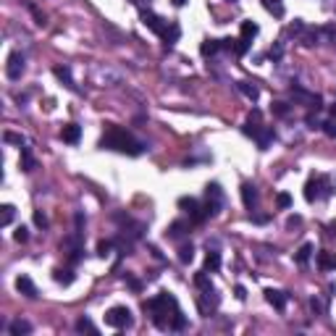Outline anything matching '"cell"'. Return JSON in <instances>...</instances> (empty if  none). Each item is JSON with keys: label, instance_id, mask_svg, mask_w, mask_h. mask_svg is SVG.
Instances as JSON below:
<instances>
[{"label": "cell", "instance_id": "cell-1", "mask_svg": "<svg viewBox=\"0 0 336 336\" xmlns=\"http://www.w3.org/2000/svg\"><path fill=\"white\" fill-rule=\"evenodd\" d=\"M100 147H102V150L124 152V155H142V152H145V142L134 139L126 129L113 126V124L105 129V134H102V139H100Z\"/></svg>", "mask_w": 336, "mask_h": 336}, {"label": "cell", "instance_id": "cell-2", "mask_svg": "<svg viewBox=\"0 0 336 336\" xmlns=\"http://www.w3.org/2000/svg\"><path fill=\"white\" fill-rule=\"evenodd\" d=\"M142 307H145V313H150V318H152V323L158 328H171L173 318L182 313V310H179V302L173 300L168 292H160L158 297L147 300Z\"/></svg>", "mask_w": 336, "mask_h": 336}, {"label": "cell", "instance_id": "cell-3", "mask_svg": "<svg viewBox=\"0 0 336 336\" xmlns=\"http://www.w3.org/2000/svg\"><path fill=\"white\" fill-rule=\"evenodd\" d=\"M331 192H334L331 182H328L326 176H313L305 184V200H307V202H315V200H320V197H328Z\"/></svg>", "mask_w": 336, "mask_h": 336}, {"label": "cell", "instance_id": "cell-4", "mask_svg": "<svg viewBox=\"0 0 336 336\" xmlns=\"http://www.w3.org/2000/svg\"><path fill=\"white\" fill-rule=\"evenodd\" d=\"M105 323L113 328H126V326H132V313L124 305H116L105 313Z\"/></svg>", "mask_w": 336, "mask_h": 336}, {"label": "cell", "instance_id": "cell-5", "mask_svg": "<svg viewBox=\"0 0 336 336\" xmlns=\"http://www.w3.org/2000/svg\"><path fill=\"white\" fill-rule=\"evenodd\" d=\"M179 208H182L184 213H189L192 221H197V223H200V221H205V218L210 216V210L205 208V205H200L195 197H182V200H179Z\"/></svg>", "mask_w": 336, "mask_h": 336}, {"label": "cell", "instance_id": "cell-6", "mask_svg": "<svg viewBox=\"0 0 336 336\" xmlns=\"http://www.w3.org/2000/svg\"><path fill=\"white\" fill-rule=\"evenodd\" d=\"M205 197H208V202H205V208L210 210V216H216L218 210H221V205H223V189H221V184H208V189H205Z\"/></svg>", "mask_w": 336, "mask_h": 336}, {"label": "cell", "instance_id": "cell-7", "mask_svg": "<svg viewBox=\"0 0 336 336\" xmlns=\"http://www.w3.org/2000/svg\"><path fill=\"white\" fill-rule=\"evenodd\" d=\"M139 16H142V24H145V27L152 32V34H158V37H163V34H166L168 24H166L158 14H152V11H142Z\"/></svg>", "mask_w": 336, "mask_h": 336}, {"label": "cell", "instance_id": "cell-8", "mask_svg": "<svg viewBox=\"0 0 336 336\" xmlns=\"http://www.w3.org/2000/svg\"><path fill=\"white\" fill-rule=\"evenodd\" d=\"M5 74H8V79H21L24 74V55L21 53H11L8 55V66H5Z\"/></svg>", "mask_w": 336, "mask_h": 336}, {"label": "cell", "instance_id": "cell-9", "mask_svg": "<svg viewBox=\"0 0 336 336\" xmlns=\"http://www.w3.org/2000/svg\"><path fill=\"white\" fill-rule=\"evenodd\" d=\"M292 98L305 102L307 108H315V111L320 108V95H313V92H307V89H302V87H292Z\"/></svg>", "mask_w": 336, "mask_h": 336}, {"label": "cell", "instance_id": "cell-10", "mask_svg": "<svg viewBox=\"0 0 336 336\" xmlns=\"http://www.w3.org/2000/svg\"><path fill=\"white\" fill-rule=\"evenodd\" d=\"M16 289H18V294L29 297V300H34V297H37V286H34V281H32L29 276H18V279H16Z\"/></svg>", "mask_w": 336, "mask_h": 336}, {"label": "cell", "instance_id": "cell-11", "mask_svg": "<svg viewBox=\"0 0 336 336\" xmlns=\"http://www.w3.org/2000/svg\"><path fill=\"white\" fill-rule=\"evenodd\" d=\"M79 137H82V129L76 126V124H66V126L61 129V139L68 142V145H76V142H79Z\"/></svg>", "mask_w": 336, "mask_h": 336}, {"label": "cell", "instance_id": "cell-12", "mask_svg": "<svg viewBox=\"0 0 336 336\" xmlns=\"http://www.w3.org/2000/svg\"><path fill=\"white\" fill-rule=\"evenodd\" d=\"M266 300H268L276 310H284V307H286V294L279 292V289H266Z\"/></svg>", "mask_w": 336, "mask_h": 336}, {"label": "cell", "instance_id": "cell-13", "mask_svg": "<svg viewBox=\"0 0 336 336\" xmlns=\"http://www.w3.org/2000/svg\"><path fill=\"white\" fill-rule=\"evenodd\" d=\"M242 200H244V208L252 210L257 205V189L252 184H242Z\"/></svg>", "mask_w": 336, "mask_h": 336}, {"label": "cell", "instance_id": "cell-14", "mask_svg": "<svg viewBox=\"0 0 336 336\" xmlns=\"http://www.w3.org/2000/svg\"><path fill=\"white\" fill-rule=\"evenodd\" d=\"M186 231H189V223H186V221H173L171 226H168L166 236H168V239H182Z\"/></svg>", "mask_w": 336, "mask_h": 336}, {"label": "cell", "instance_id": "cell-15", "mask_svg": "<svg viewBox=\"0 0 336 336\" xmlns=\"http://www.w3.org/2000/svg\"><path fill=\"white\" fill-rule=\"evenodd\" d=\"M236 87H239V92H242L247 100H252V102H257V98H260V89H257L252 82H236Z\"/></svg>", "mask_w": 336, "mask_h": 336}, {"label": "cell", "instance_id": "cell-16", "mask_svg": "<svg viewBox=\"0 0 336 336\" xmlns=\"http://www.w3.org/2000/svg\"><path fill=\"white\" fill-rule=\"evenodd\" d=\"M255 142H257V147H260V150H268V145L273 142V129H270V126H263L260 132H257Z\"/></svg>", "mask_w": 336, "mask_h": 336}, {"label": "cell", "instance_id": "cell-17", "mask_svg": "<svg viewBox=\"0 0 336 336\" xmlns=\"http://www.w3.org/2000/svg\"><path fill=\"white\" fill-rule=\"evenodd\" d=\"M53 279L58 284H63V286H68V284H74V270H71V268H55L53 270Z\"/></svg>", "mask_w": 336, "mask_h": 336}, {"label": "cell", "instance_id": "cell-18", "mask_svg": "<svg viewBox=\"0 0 336 336\" xmlns=\"http://www.w3.org/2000/svg\"><path fill=\"white\" fill-rule=\"evenodd\" d=\"M53 74L61 79L63 84H66L68 89H76V84H74V79H71V71H68V66H55L53 68Z\"/></svg>", "mask_w": 336, "mask_h": 336}, {"label": "cell", "instance_id": "cell-19", "mask_svg": "<svg viewBox=\"0 0 336 336\" xmlns=\"http://www.w3.org/2000/svg\"><path fill=\"white\" fill-rule=\"evenodd\" d=\"M37 168V160L34 155H32L29 147H21V171H34Z\"/></svg>", "mask_w": 336, "mask_h": 336}, {"label": "cell", "instance_id": "cell-20", "mask_svg": "<svg viewBox=\"0 0 336 336\" xmlns=\"http://www.w3.org/2000/svg\"><path fill=\"white\" fill-rule=\"evenodd\" d=\"M8 331H11V336H21V334H32V323H27V320H14L8 326Z\"/></svg>", "mask_w": 336, "mask_h": 336}, {"label": "cell", "instance_id": "cell-21", "mask_svg": "<svg viewBox=\"0 0 336 336\" xmlns=\"http://www.w3.org/2000/svg\"><path fill=\"white\" fill-rule=\"evenodd\" d=\"M218 268H221V255H218V252H208V255H205V270L216 273Z\"/></svg>", "mask_w": 336, "mask_h": 336}, {"label": "cell", "instance_id": "cell-22", "mask_svg": "<svg viewBox=\"0 0 336 336\" xmlns=\"http://www.w3.org/2000/svg\"><path fill=\"white\" fill-rule=\"evenodd\" d=\"M218 50H221V40H205L202 45H200V53H202L205 58H208V55H216Z\"/></svg>", "mask_w": 336, "mask_h": 336}, {"label": "cell", "instance_id": "cell-23", "mask_svg": "<svg viewBox=\"0 0 336 336\" xmlns=\"http://www.w3.org/2000/svg\"><path fill=\"white\" fill-rule=\"evenodd\" d=\"M0 210H3V213H0V226H11V223H14V216H16L14 205H3Z\"/></svg>", "mask_w": 336, "mask_h": 336}, {"label": "cell", "instance_id": "cell-24", "mask_svg": "<svg viewBox=\"0 0 336 336\" xmlns=\"http://www.w3.org/2000/svg\"><path fill=\"white\" fill-rule=\"evenodd\" d=\"M310 255H313V244H310V242H305V244H302V247H300V252H297V263H300V266H307Z\"/></svg>", "mask_w": 336, "mask_h": 336}, {"label": "cell", "instance_id": "cell-25", "mask_svg": "<svg viewBox=\"0 0 336 336\" xmlns=\"http://www.w3.org/2000/svg\"><path fill=\"white\" fill-rule=\"evenodd\" d=\"M179 34H182V32H179L176 24H168V29H166V34H163V42L168 45V48H171V45L179 40Z\"/></svg>", "mask_w": 336, "mask_h": 336}, {"label": "cell", "instance_id": "cell-26", "mask_svg": "<svg viewBox=\"0 0 336 336\" xmlns=\"http://www.w3.org/2000/svg\"><path fill=\"white\" fill-rule=\"evenodd\" d=\"M76 331H87V334H98V326H95V323L92 320H89V318H79V320H76Z\"/></svg>", "mask_w": 336, "mask_h": 336}, {"label": "cell", "instance_id": "cell-27", "mask_svg": "<svg viewBox=\"0 0 336 336\" xmlns=\"http://www.w3.org/2000/svg\"><path fill=\"white\" fill-rule=\"evenodd\" d=\"M192 257H195V247H192V244H182V247H179V260L192 263Z\"/></svg>", "mask_w": 336, "mask_h": 336}, {"label": "cell", "instance_id": "cell-28", "mask_svg": "<svg viewBox=\"0 0 336 336\" xmlns=\"http://www.w3.org/2000/svg\"><path fill=\"white\" fill-rule=\"evenodd\" d=\"M257 34V24L255 21H242V37L244 40H252Z\"/></svg>", "mask_w": 336, "mask_h": 336}, {"label": "cell", "instance_id": "cell-29", "mask_svg": "<svg viewBox=\"0 0 336 336\" xmlns=\"http://www.w3.org/2000/svg\"><path fill=\"white\" fill-rule=\"evenodd\" d=\"M195 284L202 292H208V289H213V284H210V279H208V270H202V273H197L195 276Z\"/></svg>", "mask_w": 336, "mask_h": 336}, {"label": "cell", "instance_id": "cell-30", "mask_svg": "<svg viewBox=\"0 0 336 336\" xmlns=\"http://www.w3.org/2000/svg\"><path fill=\"white\" fill-rule=\"evenodd\" d=\"M276 205H279L281 210L292 208V195H289V192H279V195H276Z\"/></svg>", "mask_w": 336, "mask_h": 336}, {"label": "cell", "instance_id": "cell-31", "mask_svg": "<svg viewBox=\"0 0 336 336\" xmlns=\"http://www.w3.org/2000/svg\"><path fill=\"white\" fill-rule=\"evenodd\" d=\"M3 139L8 142V145H18V147L27 145V139H24L21 134H14V132H5V134H3Z\"/></svg>", "mask_w": 336, "mask_h": 336}, {"label": "cell", "instance_id": "cell-32", "mask_svg": "<svg viewBox=\"0 0 336 336\" xmlns=\"http://www.w3.org/2000/svg\"><path fill=\"white\" fill-rule=\"evenodd\" d=\"M263 5L270 11V14H276V16H284V5L279 3V0H263Z\"/></svg>", "mask_w": 336, "mask_h": 336}, {"label": "cell", "instance_id": "cell-33", "mask_svg": "<svg viewBox=\"0 0 336 336\" xmlns=\"http://www.w3.org/2000/svg\"><path fill=\"white\" fill-rule=\"evenodd\" d=\"M318 268H323V270L334 268V260H331V255H328V252H318Z\"/></svg>", "mask_w": 336, "mask_h": 336}, {"label": "cell", "instance_id": "cell-34", "mask_svg": "<svg viewBox=\"0 0 336 336\" xmlns=\"http://www.w3.org/2000/svg\"><path fill=\"white\" fill-rule=\"evenodd\" d=\"M113 244H116V242H111V239H102V242L98 244V255H100V257H105V255H111V250H113Z\"/></svg>", "mask_w": 336, "mask_h": 336}, {"label": "cell", "instance_id": "cell-35", "mask_svg": "<svg viewBox=\"0 0 336 336\" xmlns=\"http://www.w3.org/2000/svg\"><path fill=\"white\" fill-rule=\"evenodd\" d=\"M250 42H252V40H244V37H239V40H236V48H234V53H236V55H244V53L250 50Z\"/></svg>", "mask_w": 336, "mask_h": 336}, {"label": "cell", "instance_id": "cell-36", "mask_svg": "<svg viewBox=\"0 0 336 336\" xmlns=\"http://www.w3.org/2000/svg\"><path fill=\"white\" fill-rule=\"evenodd\" d=\"M323 132H326V137H331V139H336V118L334 121H323Z\"/></svg>", "mask_w": 336, "mask_h": 336}, {"label": "cell", "instance_id": "cell-37", "mask_svg": "<svg viewBox=\"0 0 336 336\" xmlns=\"http://www.w3.org/2000/svg\"><path fill=\"white\" fill-rule=\"evenodd\" d=\"M270 111H273V116H281V118H284V116L289 113V105L279 100V102H273V108H270Z\"/></svg>", "mask_w": 336, "mask_h": 336}, {"label": "cell", "instance_id": "cell-38", "mask_svg": "<svg viewBox=\"0 0 336 336\" xmlns=\"http://www.w3.org/2000/svg\"><path fill=\"white\" fill-rule=\"evenodd\" d=\"M268 55L273 58V61H279V58L284 55V45H281V42H276L273 48H270V53H268Z\"/></svg>", "mask_w": 336, "mask_h": 336}, {"label": "cell", "instance_id": "cell-39", "mask_svg": "<svg viewBox=\"0 0 336 336\" xmlns=\"http://www.w3.org/2000/svg\"><path fill=\"white\" fill-rule=\"evenodd\" d=\"M14 239H16V242H27V239H29V231L24 229V226H18L16 234H14Z\"/></svg>", "mask_w": 336, "mask_h": 336}, {"label": "cell", "instance_id": "cell-40", "mask_svg": "<svg viewBox=\"0 0 336 336\" xmlns=\"http://www.w3.org/2000/svg\"><path fill=\"white\" fill-rule=\"evenodd\" d=\"M34 223L40 226V229H48V218H45V213H40V210L34 213Z\"/></svg>", "mask_w": 336, "mask_h": 336}, {"label": "cell", "instance_id": "cell-41", "mask_svg": "<svg viewBox=\"0 0 336 336\" xmlns=\"http://www.w3.org/2000/svg\"><path fill=\"white\" fill-rule=\"evenodd\" d=\"M126 284H129V289H134V292H139V289H142V281L134 279V276H126Z\"/></svg>", "mask_w": 336, "mask_h": 336}, {"label": "cell", "instance_id": "cell-42", "mask_svg": "<svg viewBox=\"0 0 336 336\" xmlns=\"http://www.w3.org/2000/svg\"><path fill=\"white\" fill-rule=\"evenodd\" d=\"M310 307H313L315 313H323V302H320V300H315V297L310 300Z\"/></svg>", "mask_w": 336, "mask_h": 336}, {"label": "cell", "instance_id": "cell-43", "mask_svg": "<svg viewBox=\"0 0 336 336\" xmlns=\"http://www.w3.org/2000/svg\"><path fill=\"white\" fill-rule=\"evenodd\" d=\"M302 223V218L300 216H292V218H289V221H286V226H289V229H294V226H300Z\"/></svg>", "mask_w": 336, "mask_h": 336}, {"label": "cell", "instance_id": "cell-44", "mask_svg": "<svg viewBox=\"0 0 336 336\" xmlns=\"http://www.w3.org/2000/svg\"><path fill=\"white\" fill-rule=\"evenodd\" d=\"M32 14H34V18H37V24H45V16H42L40 11L34 8V5H32Z\"/></svg>", "mask_w": 336, "mask_h": 336}, {"label": "cell", "instance_id": "cell-45", "mask_svg": "<svg viewBox=\"0 0 336 336\" xmlns=\"http://www.w3.org/2000/svg\"><path fill=\"white\" fill-rule=\"evenodd\" d=\"M252 221H255V223H268L270 216H252Z\"/></svg>", "mask_w": 336, "mask_h": 336}, {"label": "cell", "instance_id": "cell-46", "mask_svg": "<svg viewBox=\"0 0 336 336\" xmlns=\"http://www.w3.org/2000/svg\"><path fill=\"white\" fill-rule=\"evenodd\" d=\"M234 294H236V300H244V297H247V292H244V286H236V289H234Z\"/></svg>", "mask_w": 336, "mask_h": 336}, {"label": "cell", "instance_id": "cell-47", "mask_svg": "<svg viewBox=\"0 0 336 336\" xmlns=\"http://www.w3.org/2000/svg\"><path fill=\"white\" fill-rule=\"evenodd\" d=\"M186 3V0H173V5H184Z\"/></svg>", "mask_w": 336, "mask_h": 336}, {"label": "cell", "instance_id": "cell-48", "mask_svg": "<svg viewBox=\"0 0 336 336\" xmlns=\"http://www.w3.org/2000/svg\"><path fill=\"white\" fill-rule=\"evenodd\" d=\"M331 116H334V118H336V105H331Z\"/></svg>", "mask_w": 336, "mask_h": 336}, {"label": "cell", "instance_id": "cell-49", "mask_svg": "<svg viewBox=\"0 0 336 336\" xmlns=\"http://www.w3.org/2000/svg\"><path fill=\"white\" fill-rule=\"evenodd\" d=\"M334 268H336V257H334Z\"/></svg>", "mask_w": 336, "mask_h": 336}, {"label": "cell", "instance_id": "cell-50", "mask_svg": "<svg viewBox=\"0 0 336 336\" xmlns=\"http://www.w3.org/2000/svg\"><path fill=\"white\" fill-rule=\"evenodd\" d=\"M229 3H236V0H229Z\"/></svg>", "mask_w": 336, "mask_h": 336}]
</instances>
